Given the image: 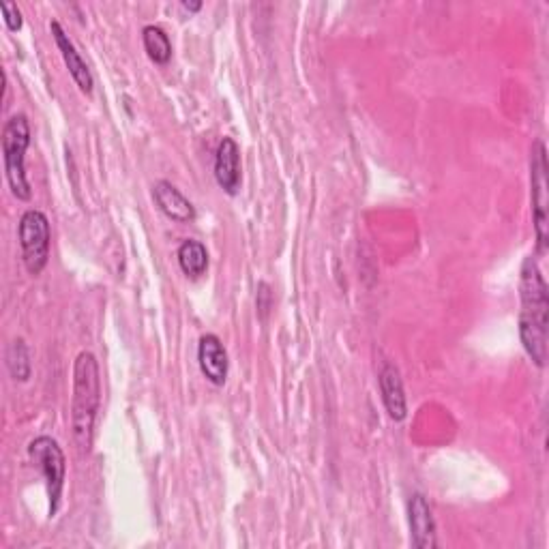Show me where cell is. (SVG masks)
<instances>
[{
  "label": "cell",
  "mask_w": 549,
  "mask_h": 549,
  "mask_svg": "<svg viewBox=\"0 0 549 549\" xmlns=\"http://www.w3.org/2000/svg\"><path fill=\"white\" fill-rule=\"evenodd\" d=\"M519 299H522V309H519V337H522V346L534 365L545 367L549 292L539 264L532 256H528L522 264Z\"/></svg>",
  "instance_id": "1"
},
{
  "label": "cell",
  "mask_w": 549,
  "mask_h": 549,
  "mask_svg": "<svg viewBox=\"0 0 549 549\" xmlns=\"http://www.w3.org/2000/svg\"><path fill=\"white\" fill-rule=\"evenodd\" d=\"M101 406V374L93 352H80L73 363V395H71V427L73 442L86 455L93 447V429Z\"/></svg>",
  "instance_id": "2"
},
{
  "label": "cell",
  "mask_w": 549,
  "mask_h": 549,
  "mask_svg": "<svg viewBox=\"0 0 549 549\" xmlns=\"http://www.w3.org/2000/svg\"><path fill=\"white\" fill-rule=\"evenodd\" d=\"M31 146V125L24 114H13L3 127V161L13 196L31 200L33 189L26 176V151Z\"/></svg>",
  "instance_id": "3"
},
{
  "label": "cell",
  "mask_w": 549,
  "mask_h": 549,
  "mask_svg": "<svg viewBox=\"0 0 549 549\" xmlns=\"http://www.w3.org/2000/svg\"><path fill=\"white\" fill-rule=\"evenodd\" d=\"M28 457L31 462L41 470L43 479H46L48 487V498H50V517L58 513L63 498V487H65V453L58 447V442L50 436H39L31 444H28Z\"/></svg>",
  "instance_id": "4"
},
{
  "label": "cell",
  "mask_w": 549,
  "mask_h": 549,
  "mask_svg": "<svg viewBox=\"0 0 549 549\" xmlns=\"http://www.w3.org/2000/svg\"><path fill=\"white\" fill-rule=\"evenodd\" d=\"M20 247H22V260L26 271L31 275H41V271L48 266L50 260V241L52 230L46 213L37 209L26 211L20 217L18 226Z\"/></svg>",
  "instance_id": "5"
},
{
  "label": "cell",
  "mask_w": 549,
  "mask_h": 549,
  "mask_svg": "<svg viewBox=\"0 0 549 549\" xmlns=\"http://www.w3.org/2000/svg\"><path fill=\"white\" fill-rule=\"evenodd\" d=\"M547 151L545 144L537 140L530 151V189H532V217L537 230L539 251L547 249L549 239V181H547Z\"/></svg>",
  "instance_id": "6"
},
{
  "label": "cell",
  "mask_w": 549,
  "mask_h": 549,
  "mask_svg": "<svg viewBox=\"0 0 549 549\" xmlns=\"http://www.w3.org/2000/svg\"><path fill=\"white\" fill-rule=\"evenodd\" d=\"M50 33L54 37L56 48H58V52H61L69 73H71L73 82L78 84V88H80V91L84 95H91L93 93V86H95L93 73H91V69H88V65L84 63V58L80 56V52L76 50V46H73V41L69 39V35L65 33L63 24L58 22V20H52L50 22Z\"/></svg>",
  "instance_id": "7"
},
{
  "label": "cell",
  "mask_w": 549,
  "mask_h": 549,
  "mask_svg": "<svg viewBox=\"0 0 549 549\" xmlns=\"http://www.w3.org/2000/svg\"><path fill=\"white\" fill-rule=\"evenodd\" d=\"M198 363L206 380L215 387H224L228 380V352L217 335L206 333L200 337Z\"/></svg>",
  "instance_id": "8"
},
{
  "label": "cell",
  "mask_w": 549,
  "mask_h": 549,
  "mask_svg": "<svg viewBox=\"0 0 549 549\" xmlns=\"http://www.w3.org/2000/svg\"><path fill=\"white\" fill-rule=\"evenodd\" d=\"M215 178L217 185L228 196H236L241 189V148L232 138H224L215 153Z\"/></svg>",
  "instance_id": "9"
},
{
  "label": "cell",
  "mask_w": 549,
  "mask_h": 549,
  "mask_svg": "<svg viewBox=\"0 0 549 549\" xmlns=\"http://www.w3.org/2000/svg\"><path fill=\"white\" fill-rule=\"evenodd\" d=\"M408 522L412 545L417 549H434L436 541V522L432 515V507L423 494H412L408 502Z\"/></svg>",
  "instance_id": "10"
},
{
  "label": "cell",
  "mask_w": 549,
  "mask_h": 549,
  "mask_svg": "<svg viewBox=\"0 0 549 549\" xmlns=\"http://www.w3.org/2000/svg\"><path fill=\"white\" fill-rule=\"evenodd\" d=\"M153 198L159 211L172 221H178V224H189V221L196 219V206L170 181H157L153 185Z\"/></svg>",
  "instance_id": "11"
},
{
  "label": "cell",
  "mask_w": 549,
  "mask_h": 549,
  "mask_svg": "<svg viewBox=\"0 0 549 549\" xmlns=\"http://www.w3.org/2000/svg\"><path fill=\"white\" fill-rule=\"evenodd\" d=\"M380 393H382V402L384 408H387L389 417L393 421H404L408 414V406H406V393H404V382L402 376H399L397 367H393L391 363L384 365L380 369Z\"/></svg>",
  "instance_id": "12"
},
{
  "label": "cell",
  "mask_w": 549,
  "mask_h": 549,
  "mask_svg": "<svg viewBox=\"0 0 549 549\" xmlns=\"http://www.w3.org/2000/svg\"><path fill=\"white\" fill-rule=\"evenodd\" d=\"M176 258L181 271L191 279H198L209 271V251H206V247L200 241H183L176 251Z\"/></svg>",
  "instance_id": "13"
},
{
  "label": "cell",
  "mask_w": 549,
  "mask_h": 549,
  "mask_svg": "<svg viewBox=\"0 0 549 549\" xmlns=\"http://www.w3.org/2000/svg\"><path fill=\"white\" fill-rule=\"evenodd\" d=\"M142 43H144V50H146L148 58H151L153 63H157V65L170 63L172 43H170L168 33L163 31L161 26H155V24L144 26L142 28Z\"/></svg>",
  "instance_id": "14"
},
{
  "label": "cell",
  "mask_w": 549,
  "mask_h": 549,
  "mask_svg": "<svg viewBox=\"0 0 549 549\" xmlns=\"http://www.w3.org/2000/svg\"><path fill=\"white\" fill-rule=\"evenodd\" d=\"M7 367L13 380L26 382L31 378L33 372V363H31V354H28V346L24 339H13V344L7 350Z\"/></svg>",
  "instance_id": "15"
},
{
  "label": "cell",
  "mask_w": 549,
  "mask_h": 549,
  "mask_svg": "<svg viewBox=\"0 0 549 549\" xmlns=\"http://www.w3.org/2000/svg\"><path fill=\"white\" fill-rule=\"evenodd\" d=\"M0 11H3V16H5V24L9 31H20L22 28V11L18 9L16 3H9V0H3V3H0Z\"/></svg>",
  "instance_id": "16"
},
{
  "label": "cell",
  "mask_w": 549,
  "mask_h": 549,
  "mask_svg": "<svg viewBox=\"0 0 549 549\" xmlns=\"http://www.w3.org/2000/svg\"><path fill=\"white\" fill-rule=\"evenodd\" d=\"M271 303H273L271 288H269V284H264V281H262V284L258 286V309H260L262 316L271 309Z\"/></svg>",
  "instance_id": "17"
},
{
  "label": "cell",
  "mask_w": 549,
  "mask_h": 549,
  "mask_svg": "<svg viewBox=\"0 0 549 549\" xmlns=\"http://www.w3.org/2000/svg\"><path fill=\"white\" fill-rule=\"evenodd\" d=\"M183 7L187 11H198V9H202V3H200V0H198V3H187V0H183Z\"/></svg>",
  "instance_id": "18"
}]
</instances>
